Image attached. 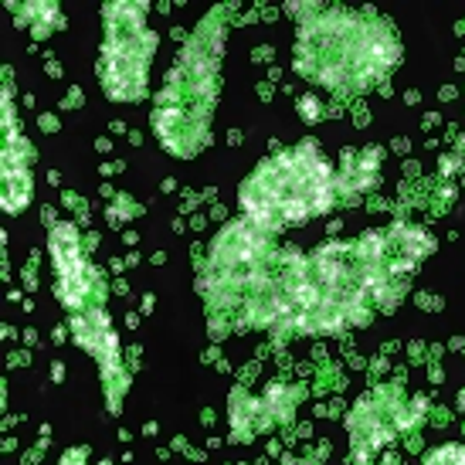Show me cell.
Masks as SVG:
<instances>
[{
	"mask_svg": "<svg viewBox=\"0 0 465 465\" xmlns=\"http://www.w3.org/2000/svg\"><path fill=\"white\" fill-rule=\"evenodd\" d=\"M242 204L262 228L302 224L330 207V167L320 150L306 143L292 153L262 163L259 173L242 183Z\"/></svg>",
	"mask_w": 465,
	"mask_h": 465,
	"instance_id": "6da1fadb",
	"label": "cell"
},
{
	"mask_svg": "<svg viewBox=\"0 0 465 465\" xmlns=\"http://www.w3.org/2000/svg\"><path fill=\"white\" fill-rule=\"evenodd\" d=\"M425 465H465V449H459V445H445V449H439L435 455H428Z\"/></svg>",
	"mask_w": 465,
	"mask_h": 465,
	"instance_id": "7a4b0ae2",
	"label": "cell"
},
{
	"mask_svg": "<svg viewBox=\"0 0 465 465\" xmlns=\"http://www.w3.org/2000/svg\"><path fill=\"white\" fill-rule=\"evenodd\" d=\"M285 465H299V462H292V459H289V462H285Z\"/></svg>",
	"mask_w": 465,
	"mask_h": 465,
	"instance_id": "3957f363",
	"label": "cell"
}]
</instances>
